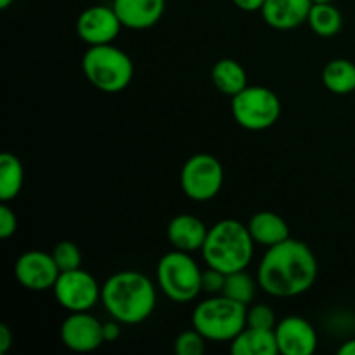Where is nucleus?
Masks as SVG:
<instances>
[{"mask_svg":"<svg viewBox=\"0 0 355 355\" xmlns=\"http://www.w3.org/2000/svg\"><path fill=\"white\" fill-rule=\"evenodd\" d=\"M318 259L304 241L288 238L267 248L257 270L259 286L270 297L291 298L305 293L318 279Z\"/></svg>","mask_w":355,"mask_h":355,"instance_id":"f257e3e1","label":"nucleus"},{"mask_svg":"<svg viewBox=\"0 0 355 355\" xmlns=\"http://www.w3.org/2000/svg\"><path fill=\"white\" fill-rule=\"evenodd\" d=\"M101 302L121 324H139L155 312L156 290L151 279L137 270H121L101 288Z\"/></svg>","mask_w":355,"mask_h":355,"instance_id":"f03ea898","label":"nucleus"},{"mask_svg":"<svg viewBox=\"0 0 355 355\" xmlns=\"http://www.w3.org/2000/svg\"><path fill=\"white\" fill-rule=\"evenodd\" d=\"M253 248L255 241L250 234L248 225L234 218H224L208 229L201 253L208 267L231 274L245 270L250 266Z\"/></svg>","mask_w":355,"mask_h":355,"instance_id":"7ed1b4c3","label":"nucleus"},{"mask_svg":"<svg viewBox=\"0 0 355 355\" xmlns=\"http://www.w3.org/2000/svg\"><path fill=\"white\" fill-rule=\"evenodd\" d=\"M82 69L87 80L106 94L121 92L134 78L132 59L113 44L90 45L82 58Z\"/></svg>","mask_w":355,"mask_h":355,"instance_id":"20e7f679","label":"nucleus"},{"mask_svg":"<svg viewBox=\"0 0 355 355\" xmlns=\"http://www.w3.org/2000/svg\"><path fill=\"white\" fill-rule=\"evenodd\" d=\"M248 305L232 298L211 297L196 305L193 312V328L208 342H232L246 328Z\"/></svg>","mask_w":355,"mask_h":355,"instance_id":"39448f33","label":"nucleus"},{"mask_svg":"<svg viewBox=\"0 0 355 355\" xmlns=\"http://www.w3.org/2000/svg\"><path fill=\"white\" fill-rule=\"evenodd\" d=\"M201 272L189 253L173 250L159 259L156 269L158 286L175 304H189L201 293Z\"/></svg>","mask_w":355,"mask_h":355,"instance_id":"423d86ee","label":"nucleus"},{"mask_svg":"<svg viewBox=\"0 0 355 355\" xmlns=\"http://www.w3.org/2000/svg\"><path fill=\"white\" fill-rule=\"evenodd\" d=\"M231 99L232 116L246 130H266L281 116L279 97L267 87L248 85Z\"/></svg>","mask_w":355,"mask_h":355,"instance_id":"0eeeda50","label":"nucleus"},{"mask_svg":"<svg viewBox=\"0 0 355 355\" xmlns=\"http://www.w3.org/2000/svg\"><path fill=\"white\" fill-rule=\"evenodd\" d=\"M184 194L194 201H210L224 186V168L215 156L198 153L184 163L180 170Z\"/></svg>","mask_w":355,"mask_h":355,"instance_id":"6e6552de","label":"nucleus"},{"mask_svg":"<svg viewBox=\"0 0 355 355\" xmlns=\"http://www.w3.org/2000/svg\"><path fill=\"white\" fill-rule=\"evenodd\" d=\"M101 288L92 274L73 269L59 274L52 290L62 309L68 312H87L101 300Z\"/></svg>","mask_w":355,"mask_h":355,"instance_id":"1a4fd4ad","label":"nucleus"},{"mask_svg":"<svg viewBox=\"0 0 355 355\" xmlns=\"http://www.w3.org/2000/svg\"><path fill=\"white\" fill-rule=\"evenodd\" d=\"M59 274L61 270L52 253L40 252V250L24 252L14 266V276L17 283L30 291L52 290Z\"/></svg>","mask_w":355,"mask_h":355,"instance_id":"9d476101","label":"nucleus"},{"mask_svg":"<svg viewBox=\"0 0 355 355\" xmlns=\"http://www.w3.org/2000/svg\"><path fill=\"white\" fill-rule=\"evenodd\" d=\"M121 26L123 24L113 6H92L76 19V35L87 45H106L113 44Z\"/></svg>","mask_w":355,"mask_h":355,"instance_id":"9b49d317","label":"nucleus"},{"mask_svg":"<svg viewBox=\"0 0 355 355\" xmlns=\"http://www.w3.org/2000/svg\"><path fill=\"white\" fill-rule=\"evenodd\" d=\"M104 324L87 312H71L61 324V340L73 352H92L104 343Z\"/></svg>","mask_w":355,"mask_h":355,"instance_id":"f8f14e48","label":"nucleus"},{"mask_svg":"<svg viewBox=\"0 0 355 355\" xmlns=\"http://www.w3.org/2000/svg\"><path fill=\"white\" fill-rule=\"evenodd\" d=\"M274 333L279 354L283 355H312L318 349V333L314 326L298 315L281 319Z\"/></svg>","mask_w":355,"mask_h":355,"instance_id":"ddd939ff","label":"nucleus"},{"mask_svg":"<svg viewBox=\"0 0 355 355\" xmlns=\"http://www.w3.org/2000/svg\"><path fill=\"white\" fill-rule=\"evenodd\" d=\"M312 3V0H266L260 12L270 28L288 31L307 23Z\"/></svg>","mask_w":355,"mask_h":355,"instance_id":"4468645a","label":"nucleus"},{"mask_svg":"<svg viewBox=\"0 0 355 355\" xmlns=\"http://www.w3.org/2000/svg\"><path fill=\"white\" fill-rule=\"evenodd\" d=\"M166 0H113L121 24L128 30H149L165 12Z\"/></svg>","mask_w":355,"mask_h":355,"instance_id":"2eb2a0df","label":"nucleus"},{"mask_svg":"<svg viewBox=\"0 0 355 355\" xmlns=\"http://www.w3.org/2000/svg\"><path fill=\"white\" fill-rule=\"evenodd\" d=\"M207 225L200 218L189 214L173 217L166 227V238L172 243L173 248L186 253L201 252L205 241H207Z\"/></svg>","mask_w":355,"mask_h":355,"instance_id":"dca6fc26","label":"nucleus"},{"mask_svg":"<svg viewBox=\"0 0 355 355\" xmlns=\"http://www.w3.org/2000/svg\"><path fill=\"white\" fill-rule=\"evenodd\" d=\"M248 231L255 245L270 248L290 238V227L281 215L274 211H259L250 218Z\"/></svg>","mask_w":355,"mask_h":355,"instance_id":"f3484780","label":"nucleus"},{"mask_svg":"<svg viewBox=\"0 0 355 355\" xmlns=\"http://www.w3.org/2000/svg\"><path fill=\"white\" fill-rule=\"evenodd\" d=\"M232 355H276L279 354L274 329H259L246 326L231 342Z\"/></svg>","mask_w":355,"mask_h":355,"instance_id":"a211bd4d","label":"nucleus"},{"mask_svg":"<svg viewBox=\"0 0 355 355\" xmlns=\"http://www.w3.org/2000/svg\"><path fill=\"white\" fill-rule=\"evenodd\" d=\"M211 80L218 92L229 97H234L236 94L248 87V76H246L245 68L234 59H220L215 62L214 69H211Z\"/></svg>","mask_w":355,"mask_h":355,"instance_id":"6ab92c4d","label":"nucleus"},{"mask_svg":"<svg viewBox=\"0 0 355 355\" xmlns=\"http://www.w3.org/2000/svg\"><path fill=\"white\" fill-rule=\"evenodd\" d=\"M322 83L336 96L355 94V64L349 59H333L322 69Z\"/></svg>","mask_w":355,"mask_h":355,"instance_id":"aec40b11","label":"nucleus"},{"mask_svg":"<svg viewBox=\"0 0 355 355\" xmlns=\"http://www.w3.org/2000/svg\"><path fill=\"white\" fill-rule=\"evenodd\" d=\"M23 163L12 153H3L0 156V200L3 203L14 200L23 189Z\"/></svg>","mask_w":355,"mask_h":355,"instance_id":"412c9836","label":"nucleus"},{"mask_svg":"<svg viewBox=\"0 0 355 355\" xmlns=\"http://www.w3.org/2000/svg\"><path fill=\"white\" fill-rule=\"evenodd\" d=\"M307 23L315 35L331 38L342 30L343 17L342 12L333 6V2H314L309 12Z\"/></svg>","mask_w":355,"mask_h":355,"instance_id":"4be33fe9","label":"nucleus"},{"mask_svg":"<svg viewBox=\"0 0 355 355\" xmlns=\"http://www.w3.org/2000/svg\"><path fill=\"white\" fill-rule=\"evenodd\" d=\"M257 284L252 276L245 270H238V272H231L225 276V284L224 290H222V295L227 298H232V300L239 302L243 305L252 304L253 297H255Z\"/></svg>","mask_w":355,"mask_h":355,"instance_id":"5701e85b","label":"nucleus"},{"mask_svg":"<svg viewBox=\"0 0 355 355\" xmlns=\"http://www.w3.org/2000/svg\"><path fill=\"white\" fill-rule=\"evenodd\" d=\"M52 257H54L61 272L80 269V266H82V252L73 241L58 243L52 250Z\"/></svg>","mask_w":355,"mask_h":355,"instance_id":"b1692460","label":"nucleus"},{"mask_svg":"<svg viewBox=\"0 0 355 355\" xmlns=\"http://www.w3.org/2000/svg\"><path fill=\"white\" fill-rule=\"evenodd\" d=\"M205 349H207V338L196 328L182 331L173 343L177 355H201Z\"/></svg>","mask_w":355,"mask_h":355,"instance_id":"393cba45","label":"nucleus"},{"mask_svg":"<svg viewBox=\"0 0 355 355\" xmlns=\"http://www.w3.org/2000/svg\"><path fill=\"white\" fill-rule=\"evenodd\" d=\"M246 326L259 329H274L277 326L276 312L266 304L252 305L246 312Z\"/></svg>","mask_w":355,"mask_h":355,"instance_id":"a878e982","label":"nucleus"},{"mask_svg":"<svg viewBox=\"0 0 355 355\" xmlns=\"http://www.w3.org/2000/svg\"><path fill=\"white\" fill-rule=\"evenodd\" d=\"M225 276H227V274H224L222 270L208 267L207 270L201 272V291L210 295H222V290H224L225 284Z\"/></svg>","mask_w":355,"mask_h":355,"instance_id":"bb28decb","label":"nucleus"},{"mask_svg":"<svg viewBox=\"0 0 355 355\" xmlns=\"http://www.w3.org/2000/svg\"><path fill=\"white\" fill-rule=\"evenodd\" d=\"M17 231V217L12 208L7 207L6 203L0 207V238L9 239L16 234Z\"/></svg>","mask_w":355,"mask_h":355,"instance_id":"cd10ccee","label":"nucleus"},{"mask_svg":"<svg viewBox=\"0 0 355 355\" xmlns=\"http://www.w3.org/2000/svg\"><path fill=\"white\" fill-rule=\"evenodd\" d=\"M12 331H10L9 326L6 324H0V354H7L9 349L12 347Z\"/></svg>","mask_w":355,"mask_h":355,"instance_id":"c85d7f7f","label":"nucleus"},{"mask_svg":"<svg viewBox=\"0 0 355 355\" xmlns=\"http://www.w3.org/2000/svg\"><path fill=\"white\" fill-rule=\"evenodd\" d=\"M104 342H116L120 338V322L114 319L113 322H104Z\"/></svg>","mask_w":355,"mask_h":355,"instance_id":"c756f323","label":"nucleus"},{"mask_svg":"<svg viewBox=\"0 0 355 355\" xmlns=\"http://www.w3.org/2000/svg\"><path fill=\"white\" fill-rule=\"evenodd\" d=\"M232 3L245 12H255V10L262 9L266 0H232Z\"/></svg>","mask_w":355,"mask_h":355,"instance_id":"7c9ffc66","label":"nucleus"},{"mask_svg":"<svg viewBox=\"0 0 355 355\" xmlns=\"http://www.w3.org/2000/svg\"><path fill=\"white\" fill-rule=\"evenodd\" d=\"M338 354L340 355H355V338L343 343V345L338 349Z\"/></svg>","mask_w":355,"mask_h":355,"instance_id":"2f4dec72","label":"nucleus"},{"mask_svg":"<svg viewBox=\"0 0 355 355\" xmlns=\"http://www.w3.org/2000/svg\"><path fill=\"white\" fill-rule=\"evenodd\" d=\"M12 3H14V0H0V9H3V10L9 9Z\"/></svg>","mask_w":355,"mask_h":355,"instance_id":"473e14b6","label":"nucleus"},{"mask_svg":"<svg viewBox=\"0 0 355 355\" xmlns=\"http://www.w3.org/2000/svg\"><path fill=\"white\" fill-rule=\"evenodd\" d=\"M312 2H333V0H312Z\"/></svg>","mask_w":355,"mask_h":355,"instance_id":"72a5a7b5","label":"nucleus"}]
</instances>
